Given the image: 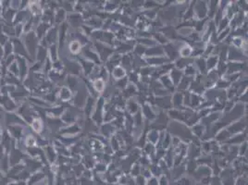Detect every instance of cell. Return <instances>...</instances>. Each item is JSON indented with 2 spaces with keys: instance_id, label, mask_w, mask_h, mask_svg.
Listing matches in <instances>:
<instances>
[{
  "instance_id": "7a4b0ae2",
  "label": "cell",
  "mask_w": 248,
  "mask_h": 185,
  "mask_svg": "<svg viewBox=\"0 0 248 185\" xmlns=\"http://www.w3.org/2000/svg\"><path fill=\"white\" fill-rule=\"evenodd\" d=\"M94 84H95V88H96L97 90H99V91L103 90L104 86H103V83H102V81H96Z\"/></svg>"
},
{
  "instance_id": "6da1fadb",
  "label": "cell",
  "mask_w": 248,
  "mask_h": 185,
  "mask_svg": "<svg viewBox=\"0 0 248 185\" xmlns=\"http://www.w3.org/2000/svg\"><path fill=\"white\" fill-rule=\"evenodd\" d=\"M79 48H80V46H79V43H77V42H73L71 45V51L72 52H77L78 50H79Z\"/></svg>"
}]
</instances>
